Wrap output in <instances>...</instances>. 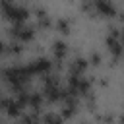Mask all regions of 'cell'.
<instances>
[{"instance_id":"cell-1","label":"cell","mask_w":124,"mask_h":124,"mask_svg":"<svg viewBox=\"0 0 124 124\" xmlns=\"http://www.w3.org/2000/svg\"><path fill=\"white\" fill-rule=\"evenodd\" d=\"M2 74H4V79L12 85V89L16 93H21V91L27 89V81L31 78V72H29L27 64L25 66L23 64H12V66L4 68Z\"/></svg>"},{"instance_id":"cell-2","label":"cell","mask_w":124,"mask_h":124,"mask_svg":"<svg viewBox=\"0 0 124 124\" xmlns=\"http://www.w3.org/2000/svg\"><path fill=\"white\" fill-rule=\"evenodd\" d=\"M0 10H2L4 17H8V19L14 21V23L25 21V19L29 17V10L23 8L21 4L14 2V0H0Z\"/></svg>"},{"instance_id":"cell-3","label":"cell","mask_w":124,"mask_h":124,"mask_svg":"<svg viewBox=\"0 0 124 124\" xmlns=\"http://www.w3.org/2000/svg\"><path fill=\"white\" fill-rule=\"evenodd\" d=\"M107 46H108V52L114 56V58H120L124 56V43H122V33L118 29H110V33L107 35Z\"/></svg>"},{"instance_id":"cell-4","label":"cell","mask_w":124,"mask_h":124,"mask_svg":"<svg viewBox=\"0 0 124 124\" xmlns=\"http://www.w3.org/2000/svg\"><path fill=\"white\" fill-rule=\"evenodd\" d=\"M10 33H12V37H14L17 43H27V41H31V39H33V35H35L33 27H31V25H27L25 21L14 23V27L10 29Z\"/></svg>"},{"instance_id":"cell-5","label":"cell","mask_w":124,"mask_h":124,"mask_svg":"<svg viewBox=\"0 0 124 124\" xmlns=\"http://www.w3.org/2000/svg\"><path fill=\"white\" fill-rule=\"evenodd\" d=\"M50 66H52V64H50L48 58H35V60H31V62L27 64L31 76H45V74L50 72Z\"/></svg>"},{"instance_id":"cell-6","label":"cell","mask_w":124,"mask_h":124,"mask_svg":"<svg viewBox=\"0 0 124 124\" xmlns=\"http://www.w3.org/2000/svg\"><path fill=\"white\" fill-rule=\"evenodd\" d=\"M93 14L112 17L116 14V6L112 4V0H93Z\"/></svg>"},{"instance_id":"cell-7","label":"cell","mask_w":124,"mask_h":124,"mask_svg":"<svg viewBox=\"0 0 124 124\" xmlns=\"http://www.w3.org/2000/svg\"><path fill=\"white\" fill-rule=\"evenodd\" d=\"M0 105H2V108H6V112L12 114V116H17V114L21 112V108H23V103H21L17 97L4 99V101H0Z\"/></svg>"},{"instance_id":"cell-8","label":"cell","mask_w":124,"mask_h":124,"mask_svg":"<svg viewBox=\"0 0 124 124\" xmlns=\"http://www.w3.org/2000/svg\"><path fill=\"white\" fill-rule=\"evenodd\" d=\"M85 68H87V62H85L83 58H76V60L72 62V66H70V76H74V74H83Z\"/></svg>"},{"instance_id":"cell-9","label":"cell","mask_w":124,"mask_h":124,"mask_svg":"<svg viewBox=\"0 0 124 124\" xmlns=\"http://www.w3.org/2000/svg\"><path fill=\"white\" fill-rule=\"evenodd\" d=\"M52 52H54V56L60 60V58H64L66 56V52H68V48H66V43H62V41H56L54 43V46H52Z\"/></svg>"},{"instance_id":"cell-10","label":"cell","mask_w":124,"mask_h":124,"mask_svg":"<svg viewBox=\"0 0 124 124\" xmlns=\"http://www.w3.org/2000/svg\"><path fill=\"white\" fill-rule=\"evenodd\" d=\"M43 124H62V116L60 114H54V112H48L43 118Z\"/></svg>"},{"instance_id":"cell-11","label":"cell","mask_w":124,"mask_h":124,"mask_svg":"<svg viewBox=\"0 0 124 124\" xmlns=\"http://www.w3.org/2000/svg\"><path fill=\"white\" fill-rule=\"evenodd\" d=\"M58 27H60L64 33H68V29H70V23H68L66 19H60V21H58Z\"/></svg>"},{"instance_id":"cell-12","label":"cell","mask_w":124,"mask_h":124,"mask_svg":"<svg viewBox=\"0 0 124 124\" xmlns=\"http://www.w3.org/2000/svg\"><path fill=\"white\" fill-rule=\"evenodd\" d=\"M2 52H6V45H2V43H0V54H2Z\"/></svg>"},{"instance_id":"cell-13","label":"cell","mask_w":124,"mask_h":124,"mask_svg":"<svg viewBox=\"0 0 124 124\" xmlns=\"http://www.w3.org/2000/svg\"><path fill=\"white\" fill-rule=\"evenodd\" d=\"M120 122H122V124H124V114H122V118H120Z\"/></svg>"},{"instance_id":"cell-14","label":"cell","mask_w":124,"mask_h":124,"mask_svg":"<svg viewBox=\"0 0 124 124\" xmlns=\"http://www.w3.org/2000/svg\"><path fill=\"white\" fill-rule=\"evenodd\" d=\"M120 33H122V43H124V31H120Z\"/></svg>"}]
</instances>
